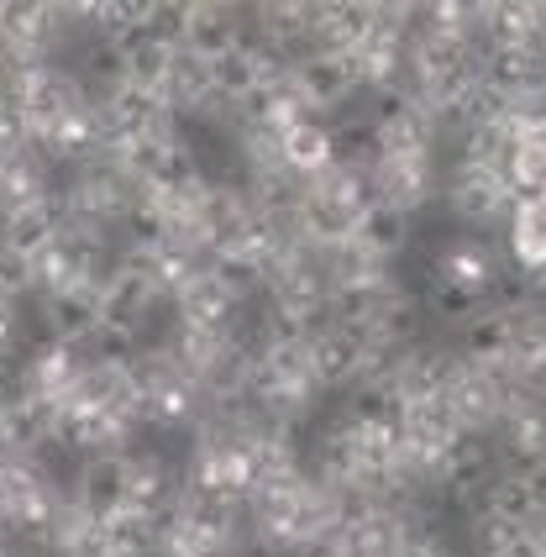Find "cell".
Masks as SVG:
<instances>
[{"label": "cell", "mask_w": 546, "mask_h": 557, "mask_svg": "<svg viewBox=\"0 0 546 557\" xmlns=\"http://www.w3.org/2000/svg\"><path fill=\"white\" fill-rule=\"evenodd\" d=\"M505 263L516 278H536L546 274V195L542 200H520L510 206V221H505Z\"/></svg>", "instance_id": "6da1fadb"}]
</instances>
